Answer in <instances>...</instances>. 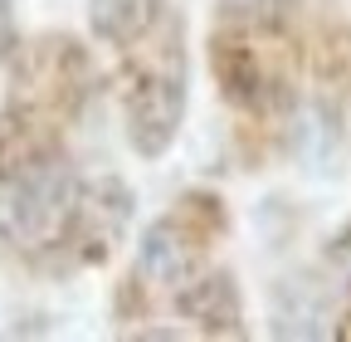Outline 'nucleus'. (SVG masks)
I'll use <instances>...</instances> for the list:
<instances>
[{
	"label": "nucleus",
	"instance_id": "f257e3e1",
	"mask_svg": "<svg viewBox=\"0 0 351 342\" xmlns=\"http://www.w3.org/2000/svg\"><path fill=\"white\" fill-rule=\"evenodd\" d=\"M78 210H83V186L69 161L44 157L0 176V240L15 249L59 244V235L78 220Z\"/></svg>",
	"mask_w": 351,
	"mask_h": 342
},
{
	"label": "nucleus",
	"instance_id": "f03ea898",
	"mask_svg": "<svg viewBox=\"0 0 351 342\" xmlns=\"http://www.w3.org/2000/svg\"><path fill=\"white\" fill-rule=\"evenodd\" d=\"M181 117H186V83L176 73H156L147 78L127 103V133H132V147L142 157H161L176 133H181Z\"/></svg>",
	"mask_w": 351,
	"mask_h": 342
},
{
	"label": "nucleus",
	"instance_id": "7ed1b4c3",
	"mask_svg": "<svg viewBox=\"0 0 351 342\" xmlns=\"http://www.w3.org/2000/svg\"><path fill=\"white\" fill-rule=\"evenodd\" d=\"M181 313L195 318V323L210 328V332H225V328L234 332L239 318H244L239 293H234V279H230V274H210V279H200V284H186V288H181Z\"/></svg>",
	"mask_w": 351,
	"mask_h": 342
},
{
	"label": "nucleus",
	"instance_id": "20e7f679",
	"mask_svg": "<svg viewBox=\"0 0 351 342\" xmlns=\"http://www.w3.org/2000/svg\"><path fill=\"white\" fill-rule=\"evenodd\" d=\"M156 10H161V0H88V25H93L98 39L127 49L152 30Z\"/></svg>",
	"mask_w": 351,
	"mask_h": 342
},
{
	"label": "nucleus",
	"instance_id": "39448f33",
	"mask_svg": "<svg viewBox=\"0 0 351 342\" xmlns=\"http://www.w3.org/2000/svg\"><path fill=\"white\" fill-rule=\"evenodd\" d=\"M137 264H142V274L156 279V284H181V279L191 274V249H186L181 230H176L171 220H156V225L142 235Z\"/></svg>",
	"mask_w": 351,
	"mask_h": 342
},
{
	"label": "nucleus",
	"instance_id": "423d86ee",
	"mask_svg": "<svg viewBox=\"0 0 351 342\" xmlns=\"http://www.w3.org/2000/svg\"><path fill=\"white\" fill-rule=\"evenodd\" d=\"M278 0H219V10H225L230 20H263V15H274Z\"/></svg>",
	"mask_w": 351,
	"mask_h": 342
},
{
	"label": "nucleus",
	"instance_id": "0eeeda50",
	"mask_svg": "<svg viewBox=\"0 0 351 342\" xmlns=\"http://www.w3.org/2000/svg\"><path fill=\"white\" fill-rule=\"evenodd\" d=\"M10 39H15V25H10V0H0V54L10 49Z\"/></svg>",
	"mask_w": 351,
	"mask_h": 342
}]
</instances>
